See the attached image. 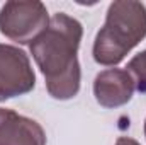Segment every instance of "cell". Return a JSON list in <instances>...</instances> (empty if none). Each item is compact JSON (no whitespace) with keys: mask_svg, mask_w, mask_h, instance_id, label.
I'll use <instances>...</instances> for the list:
<instances>
[{"mask_svg":"<svg viewBox=\"0 0 146 145\" xmlns=\"http://www.w3.org/2000/svg\"><path fill=\"white\" fill-rule=\"evenodd\" d=\"M46 132L36 119L0 108V145H46Z\"/></svg>","mask_w":146,"mask_h":145,"instance_id":"cell-6","label":"cell"},{"mask_svg":"<svg viewBox=\"0 0 146 145\" xmlns=\"http://www.w3.org/2000/svg\"><path fill=\"white\" fill-rule=\"evenodd\" d=\"M126 70L131 73L134 85H136V91H139L141 94H146V50L134 55L129 60Z\"/></svg>","mask_w":146,"mask_h":145,"instance_id":"cell-7","label":"cell"},{"mask_svg":"<svg viewBox=\"0 0 146 145\" xmlns=\"http://www.w3.org/2000/svg\"><path fill=\"white\" fill-rule=\"evenodd\" d=\"M146 38V5L134 0H115L106 22L94 39L92 55L99 65L115 67Z\"/></svg>","mask_w":146,"mask_h":145,"instance_id":"cell-2","label":"cell"},{"mask_svg":"<svg viewBox=\"0 0 146 145\" xmlns=\"http://www.w3.org/2000/svg\"><path fill=\"white\" fill-rule=\"evenodd\" d=\"M136 91L134 80L126 68L112 67L97 73L94 80V96L95 101L107 109L121 108L133 99Z\"/></svg>","mask_w":146,"mask_h":145,"instance_id":"cell-5","label":"cell"},{"mask_svg":"<svg viewBox=\"0 0 146 145\" xmlns=\"http://www.w3.org/2000/svg\"><path fill=\"white\" fill-rule=\"evenodd\" d=\"M36 87V73L29 55L12 44L0 43V103L24 96Z\"/></svg>","mask_w":146,"mask_h":145,"instance_id":"cell-4","label":"cell"},{"mask_svg":"<svg viewBox=\"0 0 146 145\" xmlns=\"http://www.w3.org/2000/svg\"><path fill=\"white\" fill-rule=\"evenodd\" d=\"M49 21L48 9L39 0H10L0 9V33L17 44H31Z\"/></svg>","mask_w":146,"mask_h":145,"instance_id":"cell-3","label":"cell"},{"mask_svg":"<svg viewBox=\"0 0 146 145\" xmlns=\"http://www.w3.org/2000/svg\"><path fill=\"white\" fill-rule=\"evenodd\" d=\"M143 130H145V137H146V119H145V128Z\"/></svg>","mask_w":146,"mask_h":145,"instance_id":"cell-9","label":"cell"},{"mask_svg":"<svg viewBox=\"0 0 146 145\" xmlns=\"http://www.w3.org/2000/svg\"><path fill=\"white\" fill-rule=\"evenodd\" d=\"M82 38V22L65 12H58L51 17L48 28L29 44L37 68L44 75L46 91L53 99L68 101L80 92L78 48Z\"/></svg>","mask_w":146,"mask_h":145,"instance_id":"cell-1","label":"cell"},{"mask_svg":"<svg viewBox=\"0 0 146 145\" xmlns=\"http://www.w3.org/2000/svg\"><path fill=\"white\" fill-rule=\"evenodd\" d=\"M115 145H141L138 140L131 138V137H119L115 140Z\"/></svg>","mask_w":146,"mask_h":145,"instance_id":"cell-8","label":"cell"}]
</instances>
